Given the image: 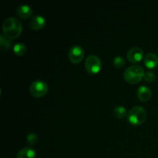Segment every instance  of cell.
I'll return each instance as SVG.
<instances>
[{
  "instance_id": "e0dca14e",
  "label": "cell",
  "mask_w": 158,
  "mask_h": 158,
  "mask_svg": "<svg viewBox=\"0 0 158 158\" xmlns=\"http://www.w3.org/2000/svg\"><path fill=\"white\" fill-rule=\"evenodd\" d=\"M26 139H27L28 142H29L30 144L33 145L35 144V143H36L37 141H38V135H37L35 133L31 132L29 133V134H28Z\"/></svg>"
},
{
  "instance_id": "3957f363",
  "label": "cell",
  "mask_w": 158,
  "mask_h": 158,
  "mask_svg": "<svg viewBox=\"0 0 158 158\" xmlns=\"http://www.w3.org/2000/svg\"><path fill=\"white\" fill-rule=\"evenodd\" d=\"M147 117V111L140 106H133L127 114V120L131 124L140 125L144 122Z\"/></svg>"
},
{
  "instance_id": "8992f818",
  "label": "cell",
  "mask_w": 158,
  "mask_h": 158,
  "mask_svg": "<svg viewBox=\"0 0 158 158\" xmlns=\"http://www.w3.org/2000/svg\"><path fill=\"white\" fill-rule=\"evenodd\" d=\"M84 49L79 45H74L69 49V58L73 63H78L84 57Z\"/></svg>"
},
{
  "instance_id": "4fadbf2b",
  "label": "cell",
  "mask_w": 158,
  "mask_h": 158,
  "mask_svg": "<svg viewBox=\"0 0 158 158\" xmlns=\"http://www.w3.org/2000/svg\"><path fill=\"white\" fill-rule=\"evenodd\" d=\"M114 114L116 117L117 118H123L126 116L127 114V110L123 106L119 105V106H116L114 110Z\"/></svg>"
},
{
  "instance_id": "9c48e42d",
  "label": "cell",
  "mask_w": 158,
  "mask_h": 158,
  "mask_svg": "<svg viewBox=\"0 0 158 158\" xmlns=\"http://www.w3.org/2000/svg\"><path fill=\"white\" fill-rule=\"evenodd\" d=\"M137 97L142 101H148L150 100L151 97V89L148 86H145V85H141L139 86L138 89H137Z\"/></svg>"
},
{
  "instance_id": "5b68a950",
  "label": "cell",
  "mask_w": 158,
  "mask_h": 158,
  "mask_svg": "<svg viewBox=\"0 0 158 158\" xmlns=\"http://www.w3.org/2000/svg\"><path fill=\"white\" fill-rule=\"evenodd\" d=\"M101 60L97 55L91 54L86 57L85 61V67L89 73H97L101 69Z\"/></svg>"
},
{
  "instance_id": "8fae6325",
  "label": "cell",
  "mask_w": 158,
  "mask_h": 158,
  "mask_svg": "<svg viewBox=\"0 0 158 158\" xmlns=\"http://www.w3.org/2000/svg\"><path fill=\"white\" fill-rule=\"evenodd\" d=\"M143 62L147 67L150 69H154L158 65V57L155 53L149 52L144 56Z\"/></svg>"
},
{
  "instance_id": "7a4b0ae2",
  "label": "cell",
  "mask_w": 158,
  "mask_h": 158,
  "mask_svg": "<svg viewBox=\"0 0 158 158\" xmlns=\"http://www.w3.org/2000/svg\"><path fill=\"white\" fill-rule=\"evenodd\" d=\"M144 73L143 68L140 65H131L125 69L123 77L127 82L134 84L140 82L143 78Z\"/></svg>"
},
{
  "instance_id": "52a82bcc",
  "label": "cell",
  "mask_w": 158,
  "mask_h": 158,
  "mask_svg": "<svg viewBox=\"0 0 158 158\" xmlns=\"http://www.w3.org/2000/svg\"><path fill=\"white\" fill-rule=\"evenodd\" d=\"M143 50L141 48L137 47V46H134V47L131 48L127 54L128 60L131 63H137V62L140 61L143 58Z\"/></svg>"
},
{
  "instance_id": "ba28073f",
  "label": "cell",
  "mask_w": 158,
  "mask_h": 158,
  "mask_svg": "<svg viewBox=\"0 0 158 158\" xmlns=\"http://www.w3.org/2000/svg\"><path fill=\"white\" fill-rule=\"evenodd\" d=\"M46 23L45 17L42 15H36L32 17L29 21V27L32 29H40L44 27Z\"/></svg>"
},
{
  "instance_id": "9a60e30c",
  "label": "cell",
  "mask_w": 158,
  "mask_h": 158,
  "mask_svg": "<svg viewBox=\"0 0 158 158\" xmlns=\"http://www.w3.org/2000/svg\"><path fill=\"white\" fill-rule=\"evenodd\" d=\"M0 45L5 49H9L11 46H12L11 42L3 35H0Z\"/></svg>"
},
{
  "instance_id": "7c38bea8",
  "label": "cell",
  "mask_w": 158,
  "mask_h": 158,
  "mask_svg": "<svg viewBox=\"0 0 158 158\" xmlns=\"http://www.w3.org/2000/svg\"><path fill=\"white\" fill-rule=\"evenodd\" d=\"M35 151L30 147L23 148L17 153V158H35Z\"/></svg>"
},
{
  "instance_id": "2e32d148",
  "label": "cell",
  "mask_w": 158,
  "mask_h": 158,
  "mask_svg": "<svg viewBox=\"0 0 158 158\" xmlns=\"http://www.w3.org/2000/svg\"><path fill=\"white\" fill-rule=\"evenodd\" d=\"M113 63H114L115 67L121 68L125 64V60L122 56H117L114 57V60H113Z\"/></svg>"
},
{
  "instance_id": "6da1fadb",
  "label": "cell",
  "mask_w": 158,
  "mask_h": 158,
  "mask_svg": "<svg viewBox=\"0 0 158 158\" xmlns=\"http://www.w3.org/2000/svg\"><path fill=\"white\" fill-rule=\"evenodd\" d=\"M2 31L7 39H15L21 34L23 25L15 17H8L3 21Z\"/></svg>"
},
{
  "instance_id": "5bb4252c",
  "label": "cell",
  "mask_w": 158,
  "mask_h": 158,
  "mask_svg": "<svg viewBox=\"0 0 158 158\" xmlns=\"http://www.w3.org/2000/svg\"><path fill=\"white\" fill-rule=\"evenodd\" d=\"M26 50V47L24 43H16L13 46V51L15 54L18 56H22L25 53Z\"/></svg>"
},
{
  "instance_id": "30bf717a",
  "label": "cell",
  "mask_w": 158,
  "mask_h": 158,
  "mask_svg": "<svg viewBox=\"0 0 158 158\" xmlns=\"http://www.w3.org/2000/svg\"><path fill=\"white\" fill-rule=\"evenodd\" d=\"M17 15L23 19L29 18L32 14V9L29 5L22 4L19 6L16 9Z\"/></svg>"
},
{
  "instance_id": "ac0fdd59",
  "label": "cell",
  "mask_w": 158,
  "mask_h": 158,
  "mask_svg": "<svg viewBox=\"0 0 158 158\" xmlns=\"http://www.w3.org/2000/svg\"><path fill=\"white\" fill-rule=\"evenodd\" d=\"M143 79L148 83H151V82H154L155 80L156 75L154 74V73L151 72V71H147V72L144 73Z\"/></svg>"
},
{
  "instance_id": "277c9868",
  "label": "cell",
  "mask_w": 158,
  "mask_h": 158,
  "mask_svg": "<svg viewBox=\"0 0 158 158\" xmlns=\"http://www.w3.org/2000/svg\"><path fill=\"white\" fill-rule=\"evenodd\" d=\"M48 90H49L48 84L41 80H35L29 86V92L35 97H43L47 94Z\"/></svg>"
}]
</instances>
